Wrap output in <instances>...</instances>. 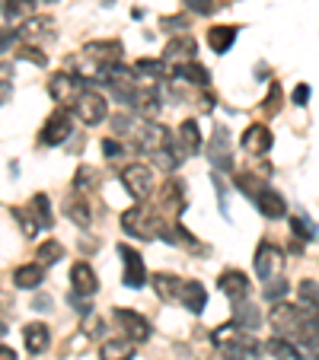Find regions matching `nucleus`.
I'll return each instance as SVG.
<instances>
[{
	"label": "nucleus",
	"mask_w": 319,
	"mask_h": 360,
	"mask_svg": "<svg viewBox=\"0 0 319 360\" xmlns=\"http://www.w3.org/2000/svg\"><path fill=\"white\" fill-rule=\"evenodd\" d=\"M122 226L128 230V236H137V239H156L170 230V226L160 220V214L147 211V207H128V211L122 214Z\"/></svg>",
	"instance_id": "obj_1"
},
{
	"label": "nucleus",
	"mask_w": 319,
	"mask_h": 360,
	"mask_svg": "<svg viewBox=\"0 0 319 360\" xmlns=\"http://www.w3.org/2000/svg\"><path fill=\"white\" fill-rule=\"evenodd\" d=\"M122 185L135 201H144V198L154 195V172L144 163H131L128 169H122Z\"/></svg>",
	"instance_id": "obj_2"
},
{
	"label": "nucleus",
	"mask_w": 319,
	"mask_h": 360,
	"mask_svg": "<svg viewBox=\"0 0 319 360\" xmlns=\"http://www.w3.org/2000/svg\"><path fill=\"white\" fill-rule=\"evenodd\" d=\"M74 109H77V118H80L83 124H99L102 118L109 115V102H106V96H102V93L87 89V93L77 96Z\"/></svg>",
	"instance_id": "obj_3"
},
{
	"label": "nucleus",
	"mask_w": 319,
	"mask_h": 360,
	"mask_svg": "<svg viewBox=\"0 0 319 360\" xmlns=\"http://www.w3.org/2000/svg\"><path fill=\"white\" fill-rule=\"evenodd\" d=\"M122 55L125 48L118 39H109V41H87L83 45V58L93 64H99V68H115V64H122Z\"/></svg>",
	"instance_id": "obj_4"
},
{
	"label": "nucleus",
	"mask_w": 319,
	"mask_h": 360,
	"mask_svg": "<svg viewBox=\"0 0 319 360\" xmlns=\"http://www.w3.org/2000/svg\"><path fill=\"white\" fill-rule=\"evenodd\" d=\"M118 255H122L125 262V271H122V281L125 287H131V290H141L144 284H147V268H144V259L141 252H135L131 245H118Z\"/></svg>",
	"instance_id": "obj_5"
},
{
	"label": "nucleus",
	"mask_w": 319,
	"mask_h": 360,
	"mask_svg": "<svg viewBox=\"0 0 319 360\" xmlns=\"http://www.w3.org/2000/svg\"><path fill=\"white\" fill-rule=\"evenodd\" d=\"M70 131H74V122H70V115L64 109H58V112H51V115H48L45 124H42L39 141L45 143V147H58V143H64L70 137Z\"/></svg>",
	"instance_id": "obj_6"
},
{
	"label": "nucleus",
	"mask_w": 319,
	"mask_h": 360,
	"mask_svg": "<svg viewBox=\"0 0 319 360\" xmlns=\"http://www.w3.org/2000/svg\"><path fill=\"white\" fill-rule=\"evenodd\" d=\"M204 153H208V160L218 166V169L230 172V166H233V147H230V137H227V128H214V134H211Z\"/></svg>",
	"instance_id": "obj_7"
},
{
	"label": "nucleus",
	"mask_w": 319,
	"mask_h": 360,
	"mask_svg": "<svg viewBox=\"0 0 319 360\" xmlns=\"http://www.w3.org/2000/svg\"><path fill=\"white\" fill-rule=\"evenodd\" d=\"M256 274L262 281H272L275 274L281 271V265H284V252L278 249V245H272V243H262L256 249Z\"/></svg>",
	"instance_id": "obj_8"
},
{
	"label": "nucleus",
	"mask_w": 319,
	"mask_h": 360,
	"mask_svg": "<svg viewBox=\"0 0 319 360\" xmlns=\"http://www.w3.org/2000/svg\"><path fill=\"white\" fill-rule=\"evenodd\" d=\"M173 143H176V153L179 160H185V157H195L198 150H201V131H198V122H182L179 124V131L173 134Z\"/></svg>",
	"instance_id": "obj_9"
},
{
	"label": "nucleus",
	"mask_w": 319,
	"mask_h": 360,
	"mask_svg": "<svg viewBox=\"0 0 319 360\" xmlns=\"http://www.w3.org/2000/svg\"><path fill=\"white\" fill-rule=\"evenodd\" d=\"M115 322L125 332L128 341H147L150 338V322L135 309H115Z\"/></svg>",
	"instance_id": "obj_10"
},
{
	"label": "nucleus",
	"mask_w": 319,
	"mask_h": 360,
	"mask_svg": "<svg viewBox=\"0 0 319 360\" xmlns=\"http://www.w3.org/2000/svg\"><path fill=\"white\" fill-rule=\"evenodd\" d=\"M272 131H268V124H249V128L243 131V150L246 153H252V157H262V153H268L272 150Z\"/></svg>",
	"instance_id": "obj_11"
},
{
	"label": "nucleus",
	"mask_w": 319,
	"mask_h": 360,
	"mask_svg": "<svg viewBox=\"0 0 319 360\" xmlns=\"http://www.w3.org/2000/svg\"><path fill=\"white\" fill-rule=\"evenodd\" d=\"M195 51H198V41L192 39V35H176V39L163 48V61L166 64H176V61L189 64V61H195Z\"/></svg>",
	"instance_id": "obj_12"
},
{
	"label": "nucleus",
	"mask_w": 319,
	"mask_h": 360,
	"mask_svg": "<svg viewBox=\"0 0 319 360\" xmlns=\"http://www.w3.org/2000/svg\"><path fill=\"white\" fill-rule=\"evenodd\" d=\"M48 93H51V99H55L61 109H68V105L77 102V80L70 74H55L48 80Z\"/></svg>",
	"instance_id": "obj_13"
},
{
	"label": "nucleus",
	"mask_w": 319,
	"mask_h": 360,
	"mask_svg": "<svg viewBox=\"0 0 319 360\" xmlns=\"http://www.w3.org/2000/svg\"><path fill=\"white\" fill-rule=\"evenodd\" d=\"M70 284H74V297H93L96 287H99V278H96V271L87 262H77L70 268Z\"/></svg>",
	"instance_id": "obj_14"
},
{
	"label": "nucleus",
	"mask_w": 319,
	"mask_h": 360,
	"mask_svg": "<svg viewBox=\"0 0 319 360\" xmlns=\"http://www.w3.org/2000/svg\"><path fill=\"white\" fill-rule=\"evenodd\" d=\"M218 284H220V293H224V297H230L233 303H243L246 293H249V278H246L243 271H237V268H230V271L220 274Z\"/></svg>",
	"instance_id": "obj_15"
},
{
	"label": "nucleus",
	"mask_w": 319,
	"mask_h": 360,
	"mask_svg": "<svg viewBox=\"0 0 319 360\" xmlns=\"http://www.w3.org/2000/svg\"><path fill=\"white\" fill-rule=\"evenodd\" d=\"M256 207H258V211H262L268 220H278V217H284V214H287V201L281 198V191L268 188V185H265V188L256 195Z\"/></svg>",
	"instance_id": "obj_16"
},
{
	"label": "nucleus",
	"mask_w": 319,
	"mask_h": 360,
	"mask_svg": "<svg viewBox=\"0 0 319 360\" xmlns=\"http://www.w3.org/2000/svg\"><path fill=\"white\" fill-rule=\"evenodd\" d=\"M179 303L189 309V313H204V306H208V290L204 284L198 281H182V290H179Z\"/></svg>",
	"instance_id": "obj_17"
},
{
	"label": "nucleus",
	"mask_w": 319,
	"mask_h": 360,
	"mask_svg": "<svg viewBox=\"0 0 319 360\" xmlns=\"http://www.w3.org/2000/svg\"><path fill=\"white\" fill-rule=\"evenodd\" d=\"M135 143L141 150H147V153H154V150L166 147V128H160V124H154V122H144L141 128L135 131Z\"/></svg>",
	"instance_id": "obj_18"
},
{
	"label": "nucleus",
	"mask_w": 319,
	"mask_h": 360,
	"mask_svg": "<svg viewBox=\"0 0 319 360\" xmlns=\"http://www.w3.org/2000/svg\"><path fill=\"white\" fill-rule=\"evenodd\" d=\"M48 341H51V332H48L45 322H29L23 328V345H26L29 354H42L48 347Z\"/></svg>",
	"instance_id": "obj_19"
},
{
	"label": "nucleus",
	"mask_w": 319,
	"mask_h": 360,
	"mask_svg": "<svg viewBox=\"0 0 319 360\" xmlns=\"http://www.w3.org/2000/svg\"><path fill=\"white\" fill-rule=\"evenodd\" d=\"M13 284L20 287V290H39L42 284H45V268L35 262V265H20L13 271Z\"/></svg>",
	"instance_id": "obj_20"
},
{
	"label": "nucleus",
	"mask_w": 319,
	"mask_h": 360,
	"mask_svg": "<svg viewBox=\"0 0 319 360\" xmlns=\"http://www.w3.org/2000/svg\"><path fill=\"white\" fill-rule=\"evenodd\" d=\"M237 41V26H211L208 29V48L214 55H227Z\"/></svg>",
	"instance_id": "obj_21"
},
{
	"label": "nucleus",
	"mask_w": 319,
	"mask_h": 360,
	"mask_svg": "<svg viewBox=\"0 0 319 360\" xmlns=\"http://www.w3.org/2000/svg\"><path fill=\"white\" fill-rule=\"evenodd\" d=\"M51 29H55L51 16H29V20H23L20 35L26 41H39V39H45V35H51Z\"/></svg>",
	"instance_id": "obj_22"
},
{
	"label": "nucleus",
	"mask_w": 319,
	"mask_h": 360,
	"mask_svg": "<svg viewBox=\"0 0 319 360\" xmlns=\"http://www.w3.org/2000/svg\"><path fill=\"white\" fill-rule=\"evenodd\" d=\"M102 360H135V341L128 338H109L102 341Z\"/></svg>",
	"instance_id": "obj_23"
},
{
	"label": "nucleus",
	"mask_w": 319,
	"mask_h": 360,
	"mask_svg": "<svg viewBox=\"0 0 319 360\" xmlns=\"http://www.w3.org/2000/svg\"><path fill=\"white\" fill-rule=\"evenodd\" d=\"M224 357L227 360H256L258 345L252 338H246V335H237V341H230V345L224 347Z\"/></svg>",
	"instance_id": "obj_24"
},
{
	"label": "nucleus",
	"mask_w": 319,
	"mask_h": 360,
	"mask_svg": "<svg viewBox=\"0 0 319 360\" xmlns=\"http://www.w3.org/2000/svg\"><path fill=\"white\" fill-rule=\"evenodd\" d=\"M131 105H137V112H141L144 118H154L156 112H160V96H156L150 86L135 89V96H131Z\"/></svg>",
	"instance_id": "obj_25"
},
{
	"label": "nucleus",
	"mask_w": 319,
	"mask_h": 360,
	"mask_svg": "<svg viewBox=\"0 0 319 360\" xmlns=\"http://www.w3.org/2000/svg\"><path fill=\"white\" fill-rule=\"evenodd\" d=\"M233 326L243 328V332H256L258 326H262V316H258L256 306L249 303H239L237 309H233Z\"/></svg>",
	"instance_id": "obj_26"
},
{
	"label": "nucleus",
	"mask_w": 319,
	"mask_h": 360,
	"mask_svg": "<svg viewBox=\"0 0 319 360\" xmlns=\"http://www.w3.org/2000/svg\"><path fill=\"white\" fill-rule=\"evenodd\" d=\"M154 290L160 300H179L182 281H179L176 274H154Z\"/></svg>",
	"instance_id": "obj_27"
},
{
	"label": "nucleus",
	"mask_w": 319,
	"mask_h": 360,
	"mask_svg": "<svg viewBox=\"0 0 319 360\" xmlns=\"http://www.w3.org/2000/svg\"><path fill=\"white\" fill-rule=\"evenodd\" d=\"M176 77H179V80L195 83V86H208V83H211V70H208V68H201L198 61L179 64V68H176Z\"/></svg>",
	"instance_id": "obj_28"
},
{
	"label": "nucleus",
	"mask_w": 319,
	"mask_h": 360,
	"mask_svg": "<svg viewBox=\"0 0 319 360\" xmlns=\"http://www.w3.org/2000/svg\"><path fill=\"white\" fill-rule=\"evenodd\" d=\"M68 217L74 220L77 226H83V230H87L89 224H93V211H89V204H87V198H70L68 201Z\"/></svg>",
	"instance_id": "obj_29"
},
{
	"label": "nucleus",
	"mask_w": 319,
	"mask_h": 360,
	"mask_svg": "<svg viewBox=\"0 0 319 360\" xmlns=\"http://www.w3.org/2000/svg\"><path fill=\"white\" fill-rule=\"evenodd\" d=\"M265 351L272 354V360H300V351L294 347V341H287V338H272L268 345H265Z\"/></svg>",
	"instance_id": "obj_30"
},
{
	"label": "nucleus",
	"mask_w": 319,
	"mask_h": 360,
	"mask_svg": "<svg viewBox=\"0 0 319 360\" xmlns=\"http://www.w3.org/2000/svg\"><path fill=\"white\" fill-rule=\"evenodd\" d=\"M35 259H39V265H55V262L64 259V245L58 243V239H48V243L39 245V252H35Z\"/></svg>",
	"instance_id": "obj_31"
},
{
	"label": "nucleus",
	"mask_w": 319,
	"mask_h": 360,
	"mask_svg": "<svg viewBox=\"0 0 319 360\" xmlns=\"http://www.w3.org/2000/svg\"><path fill=\"white\" fill-rule=\"evenodd\" d=\"M0 10H4V16L7 20H29L32 16V0H4L0 4Z\"/></svg>",
	"instance_id": "obj_32"
},
{
	"label": "nucleus",
	"mask_w": 319,
	"mask_h": 360,
	"mask_svg": "<svg viewBox=\"0 0 319 360\" xmlns=\"http://www.w3.org/2000/svg\"><path fill=\"white\" fill-rule=\"evenodd\" d=\"M29 211L35 214L39 226H51V224H55V217H51V207H48V195H35L32 201H29Z\"/></svg>",
	"instance_id": "obj_33"
},
{
	"label": "nucleus",
	"mask_w": 319,
	"mask_h": 360,
	"mask_svg": "<svg viewBox=\"0 0 319 360\" xmlns=\"http://www.w3.org/2000/svg\"><path fill=\"white\" fill-rule=\"evenodd\" d=\"M13 217L20 220V230L26 239H32L35 233H39V220H35V214L29 211V207H13Z\"/></svg>",
	"instance_id": "obj_34"
},
{
	"label": "nucleus",
	"mask_w": 319,
	"mask_h": 360,
	"mask_svg": "<svg viewBox=\"0 0 319 360\" xmlns=\"http://www.w3.org/2000/svg\"><path fill=\"white\" fill-rule=\"evenodd\" d=\"M96 185H99V172H96L93 166H80V169H77V176H74V188L83 195V191L96 188Z\"/></svg>",
	"instance_id": "obj_35"
},
{
	"label": "nucleus",
	"mask_w": 319,
	"mask_h": 360,
	"mask_svg": "<svg viewBox=\"0 0 319 360\" xmlns=\"http://www.w3.org/2000/svg\"><path fill=\"white\" fill-rule=\"evenodd\" d=\"M87 338H102L106 335V322H102L99 313H83V332Z\"/></svg>",
	"instance_id": "obj_36"
},
{
	"label": "nucleus",
	"mask_w": 319,
	"mask_h": 360,
	"mask_svg": "<svg viewBox=\"0 0 319 360\" xmlns=\"http://www.w3.org/2000/svg\"><path fill=\"white\" fill-rule=\"evenodd\" d=\"M281 99H284V96H281V83H272L268 96L262 99V112H265V115H268V118L278 115V112H281Z\"/></svg>",
	"instance_id": "obj_37"
},
{
	"label": "nucleus",
	"mask_w": 319,
	"mask_h": 360,
	"mask_svg": "<svg viewBox=\"0 0 319 360\" xmlns=\"http://www.w3.org/2000/svg\"><path fill=\"white\" fill-rule=\"evenodd\" d=\"M10 96H13V68L0 64V105H7Z\"/></svg>",
	"instance_id": "obj_38"
},
{
	"label": "nucleus",
	"mask_w": 319,
	"mask_h": 360,
	"mask_svg": "<svg viewBox=\"0 0 319 360\" xmlns=\"http://www.w3.org/2000/svg\"><path fill=\"white\" fill-rule=\"evenodd\" d=\"M135 74H147L150 80H154V77H163L166 74V61H150V58H141V61L135 64Z\"/></svg>",
	"instance_id": "obj_39"
},
{
	"label": "nucleus",
	"mask_w": 319,
	"mask_h": 360,
	"mask_svg": "<svg viewBox=\"0 0 319 360\" xmlns=\"http://www.w3.org/2000/svg\"><path fill=\"white\" fill-rule=\"evenodd\" d=\"M154 163L160 166V169H166V172H173L179 166V157L173 153V150H166V147H160V150H154Z\"/></svg>",
	"instance_id": "obj_40"
},
{
	"label": "nucleus",
	"mask_w": 319,
	"mask_h": 360,
	"mask_svg": "<svg viewBox=\"0 0 319 360\" xmlns=\"http://www.w3.org/2000/svg\"><path fill=\"white\" fill-rule=\"evenodd\" d=\"M237 335H239V328L233 326V322H227V326H218V328H214V345L227 347L230 341H237Z\"/></svg>",
	"instance_id": "obj_41"
},
{
	"label": "nucleus",
	"mask_w": 319,
	"mask_h": 360,
	"mask_svg": "<svg viewBox=\"0 0 319 360\" xmlns=\"http://www.w3.org/2000/svg\"><path fill=\"white\" fill-rule=\"evenodd\" d=\"M300 297L306 306H319V281H304L300 284Z\"/></svg>",
	"instance_id": "obj_42"
},
{
	"label": "nucleus",
	"mask_w": 319,
	"mask_h": 360,
	"mask_svg": "<svg viewBox=\"0 0 319 360\" xmlns=\"http://www.w3.org/2000/svg\"><path fill=\"white\" fill-rule=\"evenodd\" d=\"M20 58H23V61H32L35 68H45V64H48V58L42 55L35 45H23V48H20Z\"/></svg>",
	"instance_id": "obj_43"
},
{
	"label": "nucleus",
	"mask_w": 319,
	"mask_h": 360,
	"mask_svg": "<svg viewBox=\"0 0 319 360\" xmlns=\"http://www.w3.org/2000/svg\"><path fill=\"white\" fill-rule=\"evenodd\" d=\"M291 230H294V236H300V239H313L316 233H313V224L310 220H304V217H294L291 220Z\"/></svg>",
	"instance_id": "obj_44"
},
{
	"label": "nucleus",
	"mask_w": 319,
	"mask_h": 360,
	"mask_svg": "<svg viewBox=\"0 0 319 360\" xmlns=\"http://www.w3.org/2000/svg\"><path fill=\"white\" fill-rule=\"evenodd\" d=\"M185 7H189L192 13L208 16V13H214V10H218V4H214V0H185Z\"/></svg>",
	"instance_id": "obj_45"
},
{
	"label": "nucleus",
	"mask_w": 319,
	"mask_h": 360,
	"mask_svg": "<svg viewBox=\"0 0 319 360\" xmlns=\"http://www.w3.org/2000/svg\"><path fill=\"white\" fill-rule=\"evenodd\" d=\"M284 293H287L284 281H272V287H265V297L272 300V303H281V300H284Z\"/></svg>",
	"instance_id": "obj_46"
},
{
	"label": "nucleus",
	"mask_w": 319,
	"mask_h": 360,
	"mask_svg": "<svg viewBox=\"0 0 319 360\" xmlns=\"http://www.w3.org/2000/svg\"><path fill=\"white\" fill-rule=\"evenodd\" d=\"M102 153H106V157H109V160L122 157V143H118V141H112V137H106V141H102Z\"/></svg>",
	"instance_id": "obj_47"
},
{
	"label": "nucleus",
	"mask_w": 319,
	"mask_h": 360,
	"mask_svg": "<svg viewBox=\"0 0 319 360\" xmlns=\"http://www.w3.org/2000/svg\"><path fill=\"white\" fill-rule=\"evenodd\" d=\"M306 102H310V86L300 83V86L294 89V105H306Z\"/></svg>",
	"instance_id": "obj_48"
},
{
	"label": "nucleus",
	"mask_w": 319,
	"mask_h": 360,
	"mask_svg": "<svg viewBox=\"0 0 319 360\" xmlns=\"http://www.w3.org/2000/svg\"><path fill=\"white\" fill-rule=\"evenodd\" d=\"M163 26H173V32H179V29H185V20L182 16H170V20H163Z\"/></svg>",
	"instance_id": "obj_49"
},
{
	"label": "nucleus",
	"mask_w": 319,
	"mask_h": 360,
	"mask_svg": "<svg viewBox=\"0 0 319 360\" xmlns=\"http://www.w3.org/2000/svg\"><path fill=\"white\" fill-rule=\"evenodd\" d=\"M0 360H16V351L7 345H0Z\"/></svg>",
	"instance_id": "obj_50"
},
{
	"label": "nucleus",
	"mask_w": 319,
	"mask_h": 360,
	"mask_svg": "<svg viewBox=\"0 0 319 360\" xmlns=\"http://www.w3.org/2000/svg\"><path fill=\"white\" fill-rule=\"evenodd\" d=\"M48 306H51V300H48V297H39V300H35V309H42V313H45Z\"/></svg>",
	"instance_id": "obj_51"
},
{
	"label": "nucleus",
	"mask_w": 319,
	"mask_h": 360,
	"mask_svg": "<svg viewBox=\"0 0 319 360\" xmlns=\"http://www.w3.org/2000/svg\"><path fill=\"white\" fill-rule=\"evenodd\" d=\"M4 332H7V326H4V322H0V335H4Z\"/></svg>",
	"instance_id": "obj_52"
},
{
	"label": "nucleus",
	"mask_w": 319,
	"mask_h": 360,
	"mask_svg": "<svg viewBox=\"0 0 319 360\" xmlns=\"http://www.w3.org/2000/svg\"><path fill=\"white\" fill-rule=\"evenodd\" d=\"M45 4H55V0H45Z\"/></svg>",
	"instance_id": "obj_53"
}]
</instances>
